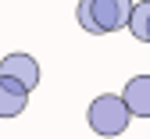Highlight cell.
Instances as JSON below:
<instances>
[{
    "label": "cell",
    "instance_id": "cell-1",
    "mask_svg": "<svg viewBox=\"0 0 150 139\" xmlns=\"http://www.w3.org/2000/svg\"><path fill=\"white\" fill-rule=\"evenodd\" d=\"M86 121H89V128L97 135H122L129 128V121H132V114H129V107H125L122 96L104 93V96H97V100L89 104Z\"/></svg>",
    "mask_w": 150,
    "mask_h": 139
},
{
    "label": "cell",
    "instance_id": "cell-2",
    "mask_svg": "<svg viewBox=\"0 0 150 139\" xmlns=\"http://www.w3.org/2000/svg\"><path fill=\"white\" fill-rule=\"evenodd\" d=\"M132 7H136L132 0H93V25H97V36L129 29Z\"/></svg>",
    "mask_w": 150,
    "mask_h": 139
},
{
    "label": "cell",
    "instance_id": "cell-3",
    "mask_svg": "<svg viewBox=\"0 0 150 139\" xmlns=\"http://www.w3.org/2000/svg\"><path fill=\"white\" fill-rule=\"evenodd\" d=\"M0 75L22 82L29 93L40 86V64H36V57H29V54H7L4 61H0Z\"/></svg>",
    "mask_w": 150,
    "mask_h": 139
},
{
    "label": "cell",
    "instance_id": "cell-4",
    "mask_svg": "<svg viewBox=\"0 0 150 139\" xmlns=\"http://www.w3.org/2000/svg\"><path fill=\"white\" fill-rule=\"evenodd\" d=\"M122 100L132 118H150V75H136L129 78L122 89Z\"/></svg>",
    "mask_w": 150,
    "mask_h": 139
},
{
    "label": "cell",
    "instance_id": "cell-5",
    "mask_svg": "<svg viewBox=\"0 0 150 139\" xmlns=\"http://www.w3.org/2000/svg\"><path fill=\"white\" fill-rule=\"evenodd\" d=\"M25 104H29V89L22 82H14V78H4V75H0V118L22 114Z\"/></svg>",
    "mask_w": 150,
    "mask_h": 139
},
{
    "label": "cell",
    "instance_id": "cell-6",
    "mask_svg": "<svg viewBox=\"0 0 150 139\" xmlns=\"http://www.w3.org/2000/svg\"><path fill=\"white\" fill-rule=\"evenodd\" d=\"M129 32L143 43H150V0H139L132 7V18H129Z\"/></svg>",
    "mask_w": 150,
    "mask_h": 139
},
{
    "label": "cell",
    "instance_id": "cell-7",
    "mask_svg": "<svg viewBox=\"0 0 150 139\" xmlns=\"http://www.w3.org/2000/svg\"><path fill=\"white\" fill-rule=\"evenodd\" d=\"M75 18H79V25H82L89 36H97V25H93V0H79V11H75Z\"/></svg>",
    "mask_w": 150,
    "mask_h": 139
}]
</instances>
